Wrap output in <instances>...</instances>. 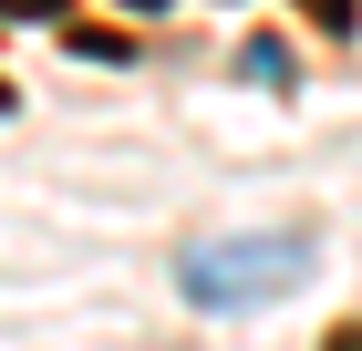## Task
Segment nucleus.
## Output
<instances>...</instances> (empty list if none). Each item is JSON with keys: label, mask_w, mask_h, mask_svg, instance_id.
I'll return each mask as SVG.
<instances>
[{"label": "nucleus", "mask_w": 362, "mask_h": 351, "mask_svg": "<svg viewBox=\"0 0 362 351\" xmlns=\"http://www.w3.org/2000/svg\"><path fill=\"white\" fill-rule=\"evenodd\" d=\"M310 258H300V238H259V248H197L187 258V290L197 299H269V290H290Z\"/></svg>", "instance_id": "f257e3e1"}, {"label": "nucleus", "mask_w": 362, "mask_h": 351, "mask_svg": "<svg viewBox=\"0 0 362 351\" xmlns=\"http://www.w3.org/2000/svg\"><path fill=\"white\" fill-rule=\"evenodd\" d=\"M300 21H310V31H332V42H341V31L362 21V0H300Z\"/></svg>", "instance_id": "f03ea898"}, {"label": "nucleus", "mask_w": 362, "mask_h": 351, "mask_svg": "<svg viewBox=\"0 0 362 351\" xmlns=\"http://www.w3.org/2000/svg\"><path fill=\"white\" fill-rule=\"evenodd\" d=\"M238 62H249L259 83H290V52H279V42H249V52H238Z\"/></svg>", "instance_id": "7ed1b4c3"}, {"label": "nucleus", "mask_w": 362, "mask_h": 351, "mask_svg": "<svg viewBox=\"0 0 362 351\" xmlns=\"http://www.w3.org/2000/svg\"><path fill=\"white\" fill-rule=\"evenodd\" d=\"M0 21H62V0H0Z\"/></svg>", "instance_id": "20e7f679"}, {"label": "nucleus", "mask_w": 362, "mask_h": 351, "mask_svg": "<svg viewBox=\"0 0 362 351\" xmlns=\"http://www.w3.org/2000/svg\"><path fill=\"white\" fill-rule=\"evenodd\" d=\"M321 351H362V331H332V341H321Z\"/></svg>", "instance_id": "39448f33"}, {"label": "nucleus", "mask_w": 362, "mask_h": 351, "mask_svg": "<svg viewBox=\"0 0 362 351\" xmlns=\"http://www.w3.org/2000/svg\"><path fill=\"white\" fill-rule=\"evenodd\" d=\"M124 11H156V0H124Z\"/></svg>", "instance_id": "423d86ee"}, {"label": "nucleus", "mask_w": 362, "mask_h": 351, "mask_svg": "<svg viewBox=\"0 0 362 351\" xmlns=\"http://www.w3.org/2000/svg\"><path fill=\"white\" fill-rule=\"evenodd\" d=\"M0 104H11V83H0Z\"/></svg>", "instance_id": "0eeeda50"}]
</instances>
